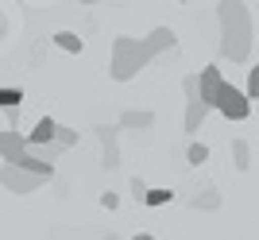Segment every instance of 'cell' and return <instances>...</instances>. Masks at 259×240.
Returning <instances> with one entry per match:
<instances>
[{
  "label": "cell",
  "mask_w": 259,
  "mask_h": 240,
  "mask_svg": "<svg viewBox=\"0 0 259 240\" xmlns=\"http://www.w3.org/2000/svg\"><path fill=\"white\" fill-rule=\"evenodd\" d=\"M23 151H27V140H23L16 128H12V132H0V155H4V163H16Z\"/></svg>",
  "instance_id": "9"
},
{
  "label": "cell",
  "mask_w": 259,
  "mask_h": 240,
  "mask_svg": "<svg viewBox=\"0 0 259 240\" xmlns=\"http://www.w3.org/2000/svg\"><path fill=\"white\" fill-rule=\"evenodd\" d=\"M27 151H31V155H39L43 163H54V159H62V151H66V147H62L58 140H51V143H39V147H27Z\"/></svg>",
  "instance_id": "13"
},
{
  "label": "cell",
  "mask_w": 259,
  "mask_h": 240,
  "mask_svg": "<svg viewBox=\"0 0 259 240\" xmlns=\"http://www.w3.org/2000/svg\"><path fill=\"white\" fill-rule=\"evenodd\" d=\"M170 186H147V194H143V206H166V202H170Z\"/></svg>",
  "instance_id": "16"
},
{
  "label": "cell",
  "mask_w": 259,
  "mask_h": 240,
  "mask_svg": "<svg viewBox=\"0 0 259 240\" xmlns=\"http://www.w3.org/2000/svg\"><path fill=\"white\" fill-rule=\"evenodd\" d=\"M221 82H225L221 66H205V70L197 74V97L205 101L209 109H213V101H217V89H221Z\"/></svg>",
  "instance_id": "6"
},
{
  "label": "cell",
  "mask_w": 259,
  "mask_h": 240,
  "mask_svg": "<svg viewBox=\"0 0 259 240\" xmlns=\"http://www.w3.org/2000/svg\"><path fill=\"white\" fill-rule=\"evenodd\" d=\"M20 101H23V89L0 86V109H20Z\"/></svg>",
  "instance_id": "18"
},
{
  "label": "cell",
  "mask_w": 259,
  "mask_h": 240,
  "mask_svg": "<svg viewBox=\"0 0 259 240\" xmlns=\"http://www.w3.org/2000/svg\"><path fill=\"white\" fill-rule=\"evenodd\" d=\"M209 159V147L201 140H190V147H186V163H194V167H201Z\"/></svg>",
  "instance_id": "17"
},
{
  "label": "cell",
  "mask_w": 259,
  "mask_h": 240,
  "mask_svg": "<svg viewBox=\"0 0 259 240\" xmlns=\"http://www.w3.org/2000/svg\"><path fill=\"white\" fill-rule=\"evenodd\" d=\"M190 209H209L213 213V209H221V194L217 190H201L197 197H190Z\"/></svg>",
  "instance_id": "15"
},
{
  "label": "cell",
  "mask_w": 259,
  "mask_h": 240,
  "mask_svg": "<svg viewBox=\"0 0 259 240\" xmlns=\"http://www.w3.org/2000/svg\"><path fill=\"white\" fill-rule=\"evenodd\" d=\"M77 4H97V0H77Z\"/></svg>",
  "instance_id": "25"
},
{
  "label": "cell",
  "mask_w": 259,
  "mask_h": 240,
  "mask_svg": "<svg viewBox=\"0 0 259 240\" xmlns=\"http://www.w3.org/2000/svg\"><path fill=\"white\" fill-rule=\"evenodd\" d=\"M251 101H259V66H251L248 70V89H244Z\"/></svg>",
  "instance_id": "20"
},
{
  "label": "cell",
  "mask_w": 259,
  "mask_h": 240,
  "mask_svg": "<svg viewBox=\"0 0 259 240\" xmlns=\"http://www.w3.org/2000/svg\"><path fill=\"white\" fill-rule=\"evenodd\" d=\"M255 66H259V62H255Z\"/></svg>",
  "instance_id": "26"
},
{
  "label": "cell",
  "mask_w": 259,
  "mask_h": 240,
  "mask_svg": "<svg viewBox=\"0 0 259 240\" xmlns=\"http://www.w3.org/2000/svg\"><path fill=\"white\" fill-rule=\"evenodd\" d=\"M0 186L12 190V194H35L39 186H47V178L31 175V171H23V167H16V163H4L0 167Z\"/></svg>",
  "instance_id": "4"
},
{
  "label": "cell",
  "mask_w": 259,
  "mask_h": 240,
  "mask_svg": "<svg viewBox=\"0 0 259 240\" xmlns=\"http://www.w3.org/2000/svg\"><path fill=\"white\" fill-rule=\"evenodd\" d=\"M54 128H58V120H51V116H43V120H35V128L23 136L27 140V147H39V143H51L54 140Z\"/></svg>",
  "instance_id": "10"
},
{
  "label": "cell",
  "mask_w": 259,
  "mask_h": 240,
  "mask_svg": "<svg viewBox=\"0 0 259 240\" xmlns=\"http://www.w3.org/2000/svg\"><path fill=\"white\" fill-rule=\"evenodd\" d=\"M97 140H101V167L105 171H116L120 167V143H116V136H120V124H97Z\"/></svg>",
  "instance_id": "5"
},
{
  "label": "cell",
  "mask_w": 259,
  "mask_h": 240,
  "mask_svg": "<svg viewBox=\"0 0 259 240\" xmlns=\"http://www.w3.org/2000/svg\"><path fill=\"white\" fill-rule=\"evenodd\" d=\"M54 47L66 51V55H81V51H85V39L77 31H54Z\"/></svg>",
  "instance_id": "12"
},
{
  "label": "cell",
  "mask_w": 259,
  "mask_h": 240,
  "mask_svg": "<svg viewBox=\"0 0 259 240\" xmlns=\"http://www.w3.org/2000/svg\"><path fill=\"white\" fill-rule=\"evenodd\" d=\"M101 240H120V236H112V232H108V236H101Z\"/></svg>",
  "instance_id": "24"
},
{
  "label": "cell",
  "mask_w": 259,
  "mask_h": 240,
  "mask_svg": "<svg viewBox=\"0 0 259 240\" xmlns=\"http://www.w3.org/2000/svg\"><path fill=\"white\" fill-rule=\"evenodd\" d=\"M174 43H178V35L170 31V27H155L147 39H143V47H147V55H162V51H174Z\"/></svg>",
  "instance_id": "8"
},
{
  "label": "cell",
  "mask_w": 259,
  "mask_h": 240,
  "mask_svg": "<svg viewBox=\"0 0 259 240\" xmlns=\"http://www.w3.org/2000/svg\"><path fill=\"white\" fill-rule=\"evenodd\" d=\"M232 167H236L240 175H244V171L251 167V147H248L244 140H236V143H232Z\"/></svg>",
  "instance_id": "14"
},
{
  "label": "cell",
  "mask_w": 259,
  "mask_h": 240,
  "mask_svg": "<svg viewBox=\"0 0 259 240\" xmlns=\"http://www.w3.org/2000/svg\"><path fill=\"white\" fill-rule=\"evenodd\" d=\"M116 206H120V194L105 190V194H101V209H116Z\"/></svg>",
  "instance_id": "22"
},
{
  "label": "cell",
  "mask_w": 259,
  "mask_h": 240,
  "mask_svg": "<svg viewBox=\"0 0 259 240\" xmlns=\"http://www.w3.org/2000/svg\"><path fill=\"white\" fill-rule=\"evenodd\" d=\"M120 128H132V132H136V128H143V132H147V128H155V112H151V109L124 112V116H120Z\"/></svg>",
  "instance_id": "11"
},
{
  "label": "cell",
  "mask_w": 259,
  "mask_h": 240,
  "mask_svg": "<svg viewBox=\"0 0 259 240\" xmlns=\"http://www.w3.org/2000/svg\"><path fill=\"white\" fill-rule=\"evenodd\" d=\"M132 240H155V236H151V232H140V236H132Z\"/></svg>",
  "instance_id": "23"
},
{
  "label": "cell",
  "mask_w": 259,
  "mask_h": 240,
  "mask_svg": "<svg viewBox=\"0 0 259 240\" xmlns=\"http://www.w3.org/2000/svg\"><path fill=\"white\" fill-rule=\"evenodd\" d=\"M54 140H58L66 151H70V147H77V132H74V128H66V124H58V128H54Z\"/></svg>",
  "instance_id": "19"
},
{
  "label": "cell",
  "mask_w": 259,
  "mask_h": 240,
  "mask_svg": "<svg viewBox=\"0 0 259 240\" xmlns=\"http://www.w3.org/2000/svg\"><path fill=\"white\" fill-rule=\"evenodd\" d=\"M213 109L221 112L225 120H248L251 112V97L244 93V89H236L232 82H221V89H217V101H213Z\"/></svg>",
  "instance_id": "3"
},
{
  "label": "cell",
  "mask_w": 259,
  "mask_h": 240,
  "mask_svg": "<svg viewBox=\"0 0 259 240\" xmlns=\"http://www.w3.org/2000/svg\"><path fill=\"white\" fill-rule=\"evenodd\" d=\"M147 62H151V55H147L143 39H132V35H116L112 39V70H108L112 82H132Z\"/></svg>",
  "instance_id": "2"
},
{
  "label": "cell",
  "mask_w": 259,
  "mask_h": 240,
  "mask_svg": "<svg viewBox=\"0 0 259 240\" xmlns=\"http://www.w3.org/2000/svg\"><path fill=\"white\" fill-rule=\"evenodd\" d=\"M217 23H221V58L228 62H248L251 58V16L244 0H221L217 4Z\"/></svg>",
  "instance_id": "1"
},
{
  "label": "cell",
  "mask_w": 259,
  "mask_h": 240,
  "mask_svg": "<svg viewBox=\"0 0 259 240\" xmlns=\"http://www.w3.org/2000/svg\"><path fill=\"white\" fill-rule=\"evenodd\" d=\"M209 112H213V109H209L201 97H186V136H197Z\"/></svg>",
  "instance_id": "7"
},
{
  "label": "cell",
  "mask_w": 259,
  "mask_h": 240,
  "mask_svg": "<svg viewBox=\"0 0 259 240\" xmlns=\"http://www.w3.org/2000/svg\"><path fill=\"white\" fill-rule=\"evenodd\" d=\"M143 194H147V182L136 175V178H132V197H136V202H143Z\"/></svg>",
  "instance_id": "21"
}]
</instances>
